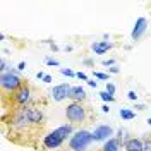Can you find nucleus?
<instances>
[{
	"mask_svg": "<svg viewBox=\"0 0 151 151\" xmlns=\"http://www.w3.org/2000/svg\"><path fill=\"white\" fill-rule=\"evenodd\" d=\"M70 134H72V125L70 124H64V125H60L58 129L52 131L50 134H47L43 137V146L47 150H57L67 139V136H70Z\"/></svg>",
	"mask_w": 151,
	"mask_h": 151,
	"instance_id": "f257e3e1",
	"label": "nucleus"
},
{
	"mask_svg": "<svg viewBox=\"0 0 151 151\" xmlns=\"http://www.w3.org/2000/svg\"><path fill=\"white\" fill-rule=\"evenodd\" d=\"M91 142H93V132L83 129V131H77L72 134L69 141V148L72 151H86Z\"/></svg>",
	"mask_w": 151,
	"mask_h": 151,
	"instance_id": "f03ea898",
	"label": "nucleus"
},
{
	"mask_svg": "<svg viewBox=\"0 0 151 151\" xmlns=\"http://www.w3.org/2000/svg\"><path fill=\"white\" fill-rule=\"evenodd\" d=\"M0 86H2L4 91H17V89L22 88V79L14 70L2 72L0 74Z\"/></svg>",
	"mask_w": 151,
	"mask_h": 151,
	"instance_id": "7ed1b4c3",
	"label": "nucleus"
},
{
	"mask_svg": "<svg viewBox=\"0 0 151 151\" xmlns=\"http://www.w3.org/2000/svg\"><path fill=\"white\" fill-rule=\"evenodd\" d=\"M65 117L67 120H70L72 124H81L84 122V106L81 103H77V101H72V103H69L65 106Z\"/></svg>",
	"mask_w": 151,
	"mask_h": 151,
	"instance_id": "20e7f679",
	"label": "nucleus"
},
{
	"mask_svg": "<svg viewBox=\"0 0 151 151\" xmlns=\"http://www.w3.org/2000/svg\"><path fill=\"white\" fill-rule=\"evenodd\" d=\"M113 134V129L110 125H106V124H101V125H98L93 132V141H108L110 139V136Z\"/></svg>",
	"mask_w": 151,
	"mask_h": 151,
	"instance_id": "39448f33",
	"label": "nucleus"
},
{
	"mask_svg": "<svg viewBox=\"0 0 151 151\" xmlns=\"http://www.w3.org/2000/svg\"><path fill=\"white\" fill-rule=\"evenodd\" d=\"M146 29H148V21L146 17H139L136 21V24H134V28H132V33H131V38L134 41H137L139 38L146 33Z\"/></svg>",
	"mask_w": 151,
	"mask_h": 151,
	"instance_id": "423d86ee",
	"label": "nucleus"
},
{
	"mask_svg": "<svg viewBox=\"0 0 151 151\" xmlns=\"http://www.w3.org/2000/svg\"><path fill=\"white\" fill-rule=\"evenodd\" d=\"M69 89H70V86L67 84V83H62V84L58 86H53V89H52V98L55 100V101H62V100H65L69 98Z\"/></svg>",
	"mask_w": 151,
	"mask_h": 151,
	"instance_id": "0eeeda50",
	"label": "nucleus"
},
{
	"mask_svg": "<svg viewBox=\"0 0 151 151\" xmlns=\"http://www.w3.org/2000/svg\"><path fill=\"white\" fill-rule=\"evenodd\" d=\"M24 113L31 124H41L43 122V112L40 108H24Z\"/></svg>",
	"mask_w": 151,
	"mask_h": 151,
	"instance_id": "6e6552de",
	"label": "nucleus"
},
{
	"mask_svg": "<svg viewBox=\"0 0 151 151\" xmlns=\"http://www.w3.org/2000/svg\"><path fill=\"white\" fill-rule=\"evenodd\" d=\"M14 98H16V101H17L19 105H26L29 101V98H31V89H29L28 86H22L21 89L16 91Z\"/></svg>",
	"mask_w": 151,
	"mask_h": 151,
	"instance_id": "1a4fd4ad",
	"label": "nucleus"
},
{
	"mask_svg": "<svg viewBox=\"0 0 151 151\" xmlns=\"http://www.w3.org/2000/svg\"><path fill=\"white\" fill-rule=\"evenodd\" d=\"M69 98H70L72 101L81 103V101L86 98V91L81 88V86H70V89H69Z\"/></svg>",
	"mask_w": 151,
	"mask_h": 151,
	"instance_id": "9d476101",
	"label": "nucleus"
},
{
	"mask_svg": "<svg viewBox=\"0 0 151 151\" xmlns=\"http://www.w3.org/2000/svg\"><path fill=\"white\" fill-rule=\"evenodd\" d=\"M124 150L125 151H144V142L141 139L132 137V139H127L124 142Z\"/></svg>",
	"mask_w": 151,
	"mask_h": 151,
	"instance_id": "9b49d317",
	"label": "nucleus"
},
{
	"mask_svg": "<svg viewBox=\"0 0 151 151\" xmlns=\"http://www.w3.org/2000/svg\"><path fill=\"white\" fill-rule=\"evenodd\" d=\"M93 52L96 53V55H103V53H106L110 48H112V43L110 41H96V43H93Z\"/></svg>",
	"mask_w": 151,
	"mask_h": 151,
	"instance_id": "f8f14e48",
	"label": "nucleus"
},
{
	"mask_svg": "<svg viewBox=\"0 0 151 151\" xmlns=\"http://www.w3.org/2000/svg\"><path fill=\"white\" fill-rule=\"evenodd\" d=\"M119 150H120V142H119L117 137H110L103 146V151H119Z\"/></svg>",
	"mask_w": 151,
	"mask_h": 151,
	"instance_id": "ddd939ff",
	"label": "nucleus"
},
{
	"mask_svg": "<svg viewBox=\"0 0 151 151\" xmlns=\"http://www.w3.org/2000/svg\"><path fill=\"white\" fill-rule=\"evenodd\" d=\"M119 115H120L122 120H132V119H136V113L132 112V110H129V108H120Z\"/></svg>",
	"mask_w": 151,
	"mask_h": 151,
	"instance_id": "4468645a",
	"label": "nucleus"
},
{
	"mask_svg": "<svg viewBox=\"0 0 151 151\" xmlns=\"http://www.w3.org/2000/svg\"><path fill=\"white\" fill-rule=\"evenodd\" d=\"M100 98H101L103 101H108V103L115 100V96H113V94H110V93H106V91H101V93H100Z\"/></svg>",
	"mask_w": 151,
	"mask_h": 151,
	"instance_id": "2eb2a0df",
	"label": "nucleus"
},
{
	"mask_svg": "<svg viewBox=\"0 0 151 151\" xmlns=\"http://www.w3.org/2000/svg\"><path fill=\"white\" fill-rule=\"evenodd\" d=\"M125 136H127V131H125V129H119V131H117V139H119L120 144H122V141L125 139Z\"/></svg>",
	"mask_w": 151,
	"mask_h": 151,
	"instance_id": "dca6fc26",
	"label": "nucleus"
},
{
	"mask_svg": "<svg viewBox=\"0 0 151 151\" xmlns=\"http://www.w3.org/2000/svg\"><path fill=\"white\" fill-rule=\"evenodd\" d=\"M60 72H62L64 76H67V77H74V76H76V72L72 70V69H65V67H62V69H60Z\"/></svg>",
	"mask_w": 151,
	"mask_h": 151,
	"instance_id": "f3484780",
	"label": "nucleus"
},
{
	"mask_svg": "<svg viewBox=\"0 0 151 151\" xmlns=\"http://www.w3.org/2000/svg\"><path fill=\"white\" fill-rule=\"evenodd\" d=\"M45 62H47V64H48V65H52V67H53V65H60V62H58V60H55V58H52V57H47V58H45Z\"/></svg>",
	"mask_w": 151,
	"mask_h": 151,
	"instance_id": "a211bd4d",
	"label": "nucleus"
},
{
	"mask_svg": "<svg viewBox=\"0 0 151 151\" xmlns=\"http://www.w3.org/2000/svg\"><path fill=\"white\" fill-rule=\"evenodd\" d=\"M106 93H110V94H113L115 93V84H112V83H106V89H105Z\"/></svg>",
	"mask_w": 151,
	"mask_h": 151,
	"instance_id": "6ab92c4d",
	"label": "nucleus"
},
{
	"mask_svg": "<svg viewBox=\"0 0 151 151\" xmlns=\"http://www.w3.org/2000/svg\"><path fill=\"white\" fill-rule=\"evenodd\" d=\"M0 70L2 72H7V62H5V58L0 60Z\"/></svg>",
	"mask_w": 151,
	"mask_h": 151,
	"instance_id": "aec40b11",
	"label": "nucleus"
},
{
	"mask_svg": "<svg viewBox=\"0 0 151 151\" xmlns=\"http://www.w3.org/2000/svg\"><path fill=\"white\" fill-rule=\"evenodd\" d=\"M127 98L132 100V101H136V100H137V93H136V91H129V93H127Z\"/></svg>",
	"mask_w": 151,
	"mask_h": 151,
	"instance_id": "412c9836",
	"label": "nucleus"
},
{
	"mask_svg": "<svg viewBox=\"0 0 151 151\" xmlns=\"http://www.w3.org/2000/svg\"><path fill=\"white\" fill-rule=\"evenodd\" d=\"M94 77H98V79H108V74H105V72H94Z\"/></svg>",
	"mask_w": 151,
	"mask_h": 151,
	"instance_id": "4be33fe9",
	"label": "nucleus"
},
{
	"mask_svg": "<svg viewBox=\"0 0 151 151\" xmlns=\"http://www.w3.org/2000/svg\"><path fill=\"white\" fill-rule=\"evenodd\" d=\"M76 77H77V79H81V81H88V76H86L84 72H77Z\"/></svg>",
	"mask_w": 151,
	"mask_h": 151,
	"instance_id": "5701e85b",
	"label": "nucleus"
},
{
	"mask_svg": "<svg viewBox=\"0 0 151 151\" xmlns=\"http://www.w3.org/2000/svg\"><path fill=\"white\" fill-rule=\"evenodd\" d=\"M108 70H110V72H112V74H119V72H120V69H119V67H117V65L110 67V69H108Z\"/></svg>",
	"mask_w": 151,
	"mask_h": 151,
	"instance_id": "b1692460",
	"label": "nucleus"
},
{
	"mask_svg": "<svg viewBox=\"0 0 151 151\" xmlns=\"http://www.w3.org/2000/svg\"><path fill=\"white\" fill-rule=\"evenodd\" d=\"M144 151H151V141H144Z\"/></svg>",
	"mask_w": 151,
	"mask_h": 151,
	"instance_id": "393cba45",
	"label": "nucleus"
},
{
	"mask_svg": "<svg viewBox=\"0 0 151 151\" xmlns=\"http://www.w3.org/2000/svg\"><path fill=\"white\" fill-rule=\"evenodd\" d=\"M103 65H115V60H113V58H110V60H103Z\"/></svg>",
	"mask_w": 151,
	"mask_h": 151,
	"instance_id": "a878e982",
	"label": "nucleus"
},
{
	"mask_svg": "<svg viewBox=\"0 0 151 151\" xmlns=\"http://www.w3.org/2000/svg\"><path fill=\"white\" fill-rule=\"evenodd\" d=\"M24 69H26V62L22 60V62H19L17 64V70H24Z\"/></svg>",
	"mask_w": 151,
	"mask_h": 151,
	"instance_id": "bb28decb",
	"label": "nucleus"
},
{
	"mask_svg": "<svg viewBox=\"0 0 151 151\" xmlns=\"http://www.w3.org/2000/svg\"><path fill=\"white\" fill-rule=\"evenodd\" d=\"M45 76H47V74H45L43 70H40V72L36 74V77H38V79H45Z\"/></svg>",
	"mask_w": 151,
	"mask_h": 151,
	"instance_id": "cd10ccee",
	"label": "nucleus"
},
{
	"mask_svg": "<svg viewBox=\"0 0 151 151\" xmlns=\"http://www.w3.org/2000/svg\"><path fill=\"white\" fill-rule=\"evenodd\" d=\"M101 112L108 113V112H110V106H108V105H103V106H101Z\"/></svg>",
	"mask_w": 151,
	"mask_h": 151,
	"instance_id": "c85d7f7f",
	"label": "nucleus"
},
{
	"mask_svg": "<svg viewBox=\"0 0 151 151\" xmlns=\"http://www.w3.org/2000/svg\"><path fill=\"white\" fill-rule=\"evenodd\" d=\"M88 86H91V88H96V86H98V83H96V81H88Z\"/></svg>",
	"mask_w": 151,
	"mask_h": 151,
	"instance_id": "c756f323",
	"label": "nucleus"
},
{
	"mask_svg": "<svg viewBox=\"0 0 151 151\" xmlns=\"http://www.w3.org/2000/svg\"><path fill=\"white\" fill-rule=\"evenodd\" d=\"M43 81H45V83H52V76H50V74H47V76H45V79H43Z\"/></svg>",
	"mask_w": 151,
	"mask_h": 151,
	"instance_id": "7c9ffc66",
	"label": "nucleus"
},
{
	"mask_svg": "<svg viewBox=\"0 0 151 151\" xmlns=\"http://www.w3.org/2000/svg\"><path fill=\"white\" fill-rule=\"evenodd\" d=\"M136 108H137V110H144L146 106H144V105H136Z\"/></svg>",
	"mask_w": 151,
	"mask_h": 151,
	"instance_id": "2f4dec72",
	"label": "nucleus"
},
{
	"mask_svg": "<svg viewBox=\"0 0 151 151\" xmlns=\"http://www.w3.org/2000/svg\"><path fill=\"white\" fill-rule=\"evenodd\" d=\"M148 125H151V117H150V119H148Z\"/></svg>",
	"mask_w": 151,
	"mask_h": 151,
	"instance_id": "473e14b6",
	"label": "nucleus"
}]
</instances>
